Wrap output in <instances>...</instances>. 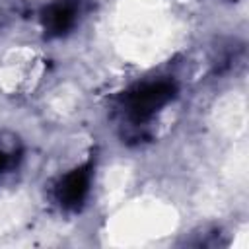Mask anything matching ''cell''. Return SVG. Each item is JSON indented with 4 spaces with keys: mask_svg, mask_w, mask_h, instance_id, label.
Segmentation results:
<instances>
[{
    "mask_svg": "<svg viewBox=\"0 0 249 249\" xmlns=\"http://www.w3.org/2000/svg\"><path fill=\"white\" fill-rule=\"evenodd\" d=\"M175 95V84L171 80H152L132 88L124 95L126 117L134 126L150 121L163 105H167Z\"/></svg>",
    "mask_w": 249,
    "mask_h": 249,
    "instance_id": "6da1fadb",
    "label": "cell"
},
{
    "mask_svg": "<svg viewBox=\"0 0 249 249\" xmlns=\"http://www.w3.org/2000/svg\"><path fill=\"white\" fill-rule=\"evenodd\" d=\"M89 183H91V167L89 165L72 169L56 185L58 202L64 208H78L89 191Z\"/></svg>",
    "mask_w": 249,
    "mask_h": 249,
    "instance_id": "7a4b0ae2",
    "label": "cell"
},
{
    "mask_svg": "<svg viewBox=\"0 0 249 249\" xmlns=\"http://www.w3.org/2000/svg\"><path fill=\"white\" fill-rule=\"evenodd\" d=\"M80 0H58L51 4L43 14V25L49 35H64L78 19Z\"/></svg>",
    "mask_w": 249,
    "mask_h": 249,
    "instance_id": "3957f363",
    "label": "cell"
},
{
    "mask_svg": "<svg viewBox=\"0 0 249 249\" xmlns=\"http://www.w3.org/2000/svg\"><path fill=\"white\" fill-rule=\"evenodd\" d=\"M18 160H19L18 138L4 140V136H0V173L12 171L18 165Z\"/></svg>",
    "mask_w": 249,
    "mask_h": 249,
    "instance_id": "277c9868",
    "label": "cell"
}]
</instances>
